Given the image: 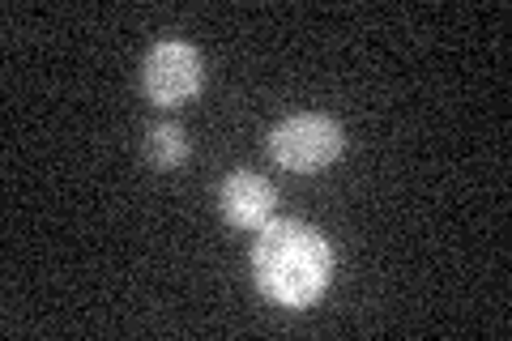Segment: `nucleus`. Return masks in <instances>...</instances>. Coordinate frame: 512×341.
<instances>
[{"label":"nucleus","mask_w":512,"mask_h":341,"mask_svg":"<svg viewBox=\"0 0 512 341\" xmlns=\"http://www.w3.org/2000/svg\"><path fill=\"white\" fill-rule=\"evenodd\" d=\"M342 150H346V133L325 111H295V116H286L269 133V154H274L282 171H295V175H316L333 167Z\"/></svg>","instance_id":"f03ea898"},{"label":"nucleus","mask_w":512,"mask_h":341,"mask_svg":"<svg viewBox=\"0 0 512 341\" xmlns=\"http://www.w3.org/2000/svg\"><path fill=\"white\" fill-rule=\"evenodd\" d=\"M218 205H222V214H227V222H235V226H265L269 218H274L278 192L265 175L231 171L218 188Z\"/></svg>","instance_id":"20e7f679"},{"label":"nucleus","mask_w":512,"mask_h":341,"mask_svg":"<svg viewBox=\"0 0 512 341\" xmlns=\"http://www.w3.org/2000/svg\"><path fill=\"white\" fill-rule=\"evenodd\" d=\"M141 86H146L150 103L158 107H184L201 94L205 86V64L201 52L184 39H163L154 43L146 60H141Z\"/></svg>","instance_id":"7ed1b4c3"},{"label":"nucleus","mask_w":512,"mask_h":341,"mask_svg":"<svg viewBox=\"0 0 512 341\" xmlns=\"http://www.w3.org/2000/svg\"><path fill=\"white\" fill-rule=\"evenodd\" d=\"M192 154V141L180 124H158L146 133V158L154 162L158 171H175V167H184Z\"/></svg>","instance_id":"39448f33"},{"label":"nucleus","mask_w":512,"mask_h":341,"mask_svg":"<svg viewBox=\"0 0 512 341\" xmlns=\"http://www.w3.org/2000/svg\"><path fill=\"white\" fill-rule=\"evenodd\" d=\"M252 273L256 286L274 303L299 307L316 303L333 282V248L325 231L295 218H269L252 243Z\"/></svg>","instance_id":"f257e3e1"}]
</instances>
